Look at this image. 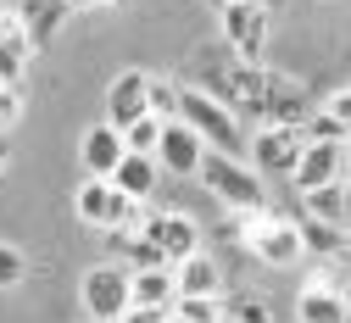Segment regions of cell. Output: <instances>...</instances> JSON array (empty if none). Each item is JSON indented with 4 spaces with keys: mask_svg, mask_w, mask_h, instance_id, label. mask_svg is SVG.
I'll list each match as a JSON object with an SVG mask.
<instances>
[{
    "mask_svg": "<svg viewBox=\"0 0 351 323\" xmlns=\"http://www.w3.org/2000/svg\"><path fill=\"white\" fill-rule=\"evenodd\" d=\"M201 184L223 201L229 212H262L268 206V190H262V173L234 156V151H206L201 156Z\"/></svg>",
    "mask_w": 351,
    "mask_h": 323,
    "instance_id": "1",
    "label": "cell"
},
{
    "mask_svg": "<svg viewBox=\"0 0 351 323\" xmlns=\"http://www.w3.org/2000/svg\"><path fill=\"white\" fill-rule=\"evenodd\" d=\"M179 117L201 134L212 151H234V156H245V151H251V140H245V128H240L234 106H229L223 95H212V89H184Z\"/></svg>",
    "mask_w": 351,
    "mask_h": 323,
    "instance_id": "2",
    "label": "cell"
},
{
    "mask_svg": "<svg viewBox=\"0 0 351 323\" xmlns=\"http://www.w3.org/2000/svg\"><path fill=\"white\" fill-rule=\"evenodd\" d=\"M84 312H90V323H123V312L134 307V267L128 262H95L90 273H84Z\"/></svg>",
    "mask_w": 351,
    "mask_h": 323,
    "instance_id": "3",
    "label": "cell"
},
{
    "mask_svg": "<svg viewBox=\"0 0 351 323\" xmlns=\"http://www.w3.org/2000/svg\"><path fill=\"white\" fill-rule=\"evenodd\" d=\"M245 251L268 267H295L306 256V240H301V223H285V217H268V212H245Z\"/></svg>",
    "mask_w": 351,
    "mask_h": 323,
    "instance_id": "4",
    "label": "cell"
},
{
    "mask_svg": "<svg viewBox=\"0 0 351 323\" xmlns=\"http://www.w3.org/2000/svg\"><path fill=\"white\" fill-rule=\"evenodd\" d=\"M301 151H306V123H262L256 140H251V162H256V173H279V178L295 173Z\"/></svg>",
    "mask_w": 351,
    "mask_h": 323,
    "instance_id": "5",
    "label": "cell"
},
{
    "mask_svg": "<svg viewBox=\"0 0 351 323\" xmlns=\"http://www.w3.org/2000/svg\"><path fill=\"white\" fill-rule=\"evenodd\" d=\"M223 39L240 62H262V45H268V6H240V0H223Z\"/></svg>",
    "mask_w": 351,
    "mask_h": 323,
    "instance_id": "6",
    "label": "cell"
},
{
    "mask_svg": "<svg viewBox=\"0 0 351 323\" xmlns=\"http://www.w3.org/2000/svg\"><path fill=\"white\" fill-rule=\"evenodd\" d=\"M212 145L201 140V134L184 123V117H173L167 128H162V145H156V162H162V173H173V178H201V156H206Z\"/></svg>",
    "mask_w": 351,
    "mask_h": 323,
    "instance_id": "7",
    "label": "cell"
},
{
    "mask_svg": "<svg viewBox=\"0 0 351 323\" xmlns=\"http://www.w3.org/2000/svg\"><path fill=\"white\" fill-rule=\"evenodd\" d=\"M346 156H351L346 140H306V151H301L290 184H295L301 195H306V190H318V184H335V178H346Z\"/></svg>",
    "mask_w": 351,
    "mask_h": 323,
    "instance_id": "8",
    "label": "cell"
},
{
    "mask_svg": "<svg viewBox=\"0 0 351 323\" xmlns=\"http://www.w3.org/2000/svg\"><path fill=\"white\" fill-rule=\"evenodd\" d=\"M140 228L151 235V246H156L167 262H184V256L201 251V223H195L190 212H156V217H145Z\"/></svg>",
    "mask_w": 351,
    "mask_h": 323,
    "instance_id": "9",
    "label": "cell"
},
{
    "mask_svg": "<svg viewBox=\"0 0 351 323\" xmlns=\"http://www.w3.org/2000/svg\"><path fill=\"white\" fill-rule=\"evenodd\" d=\"M145 112H151V73L123 67V73L106 84V123L128 128V123H140Z\"/></svg>",
    "mask_w": 351,
    "mask_h": 323,
    "instance_id": "10",
    "label": "cell"
},
{
    "mask_svg": "<svg viewBox=\"0 0 351 323\" xmlns=\"http://www.w3.org/2000/svg\"><path fill=\"white\" fill-rule=\"evenodd\" d=\"M123 156H128V140H123L117 123H95V128L78 134V162H84L90 178H112Z\"/></svg>",
    "mask_w": 351,
    "mask_h": 323,
    "instance_id": "11",
    "label": "cell"
},
{
    "mask_svg": "<svg viewBox=\"0 0 351 323\" xmlns=\"http://www.w3.org/2000/svg\"><path fill=\"white\" fill-rule=\"evenodd\" d=\"M28 56H34L28 17H23V12H0V84H23Z\"/></svg>",
    "mask_w": 351,
    "mask_h": 323,
    "instance_id": "12",
    "label": "cell"
},
{
    "mask_svg": "<svg viewBox=\"0 0 351 323\" xmlns=\"http://www.w3.org/2000/svg\"><path fill=\"white\" fill-rule=\"evenodd\" d=\"M295 318H301V323H346V318H351L346 290H340V285H329L324 273H318V279L295 296Z\"/></svg>",
    "mask_w": 351,
    "mask_h": 323,
    "instance_id": "13",
    "label": "cell"
},
{
    "mask_svg": "<svg viewBox=\"0 0 351 323\" xmlns=\"http://www.w3.org/2000/svg\"><path fill=\"white\" fill-rule=\"evenodd\" d=\"M156 178H162V162L151 151H128L117 162V173H112V184H117L123 195H134V201H151L156 195Z\"/></svg>",
    "mask_w": 351,
    "mask_h": 323,
    "instance_id": "14",
    "label": "cell"
},
{
    "mask_svg": "<svg viewBox=\"0 0 351 323\" xmlns=\"http://www.w3.org/2000/svg\"><path fill=\"white\" fill-rule=\"evenodd\" d=\"M179 267V296H223V267H217V256L195 251L184 262H173Z\"/></svg>",
    "mask_w": 351,
    "mask_h": 323,
    "instance_id": "15",
    "label": "cell"
},
{
    "mask_svg": "<svg viewBox=\"0 0 351 323\" xmlns=\"http://www.w3.org/2000/svg\"><path fill=\"white\" fill-rule=\"evenodd\" d=\"M134 301H145V307H173V301H179V267H173V262L134 267Z\"/></svg>",
    "mask_w": 351,
    "mask_h": 323,
    "instance_id": "16",
    "label": "cell"
},
{
    "mask_svg": "<svg viewBox=\"0 0 351 323\" xmlns=\"http://www.w3.org/2000/svg\"><path fill=\"white\" fill-rule=\"evenodd\" d=\"M112 195H117V184H112V178H90V173H84V184L73 190V212H78L84 223L106 228V223H112Z\"/></svg>",
    "mask_w": 351,
    "mask_h": 323,
    "instance_id": "17",
    "label": "cell"
},
{
    "mask_svg": "<svg viewBox=\"0 0 351 323\" xmlns=\"http://www.w3.org/2000/svg\"><path fill=\"white\" fill-rule=\"evenodd\" d=\"M306 201V217H324V223H351V184L346 178H335V184H318V190H306L301 195Z\"/></svg>",
    "mask_w": 351,
    "mask_h": 323,
    "instance_id": "18",
    "label": "cell"
},
{
    "mask_svg": "<svg viewBox=\"0 0 351 323\" xmlns=\"http://www.w3.org/2000/svg\"><path fill=\"white\" fill-rule=\"evenodd\" d=\"M73 12V0H45V6H23V17H28V34H34V51H45V45L56 39V28H62V17Z\"/></svg>",
    "mask_w": 351,
    "mask_h": 323,
    "instance_id": "19",
    "label": "cell"
},
{
    "mask_svg": "<svg viewBox=\"0 0 351 323\" xmlns=\"http://www.w3.org/2000/svg\"><path fill=\"white\" fill-rule=\"evenodd\" d=\"M301 240L313 256H346V228L340 223H324V217H306L301 223Z\"/></svg>",
    "mask_w": 351,
    "mask_h": 323,
    "instance_id": "20",
    "label": "cell"
},
{
    "mask_svg": "<svg viewBox=\"0 0 351 323\" xmlns=\"http://www.w3.org/2000/svg\"><path fill=\"white\" fill-rule=\"evenodd\" d=\"M173 318H184V323H223V296H179L173 301Z\"/></svg>",
    "mask_w": 351,
    "mask_h": 323,
    "instance_id": "21",
    "label": "cell"
},
{
    "mask_svg": "<svg viewBox=\"0 0 351 323\" xmlns=\"http://www.w3.org/2000/svg\"><path fill=\"white\" fill-rule=\"evenodd\" d=\"M162 128H167V123H162L156 112H145L140 123H128V128H123V140H128V151H151V156H156V145H162Z\"/></svg>",
    "mask_w": 351,
    "mask_h": 323,
    "instance_id": "22",
    "label": "cell"
},
{
    "mask_svg": "<svg viewBox=\"0 0 351 323\" xmlns=\"http://www.w3.org/2000/svg\"><path fill=\"white\" fill-rule=\"evenodd\" d=\"M179 106H184V84H167V78H151V112H156L162 123H173V117H179Z\"/></svg>",
    "mask_w": 351,
    "mask_h": 323,
    "instance_id": "23",
    "label": "cell"
},
{
    "mask_svg": "<svg viewBox=\"0 0 351 323\" xmlns=\"http://www.w3.org/2000/svg\"><path fill=\"white\" fill-rule=\"evenodd\" d=\"M306 140H346V145H351V134H346V123L324 106V112H313V117H306Z\"/></svg>",
    "mask_w": 351,
    "mask_h": 323,
    "instance_id": "24",
    "label": "cell"
},
{
    "mask_svg": "<svg viewBox=\"0 0 351 323\" xmlns=\"http://www.w3.org/2000/svg\"><path fill=\"white\" fill-rule=\"evenodd\" d=\"M23 273H28V256H23L17 246H0V290L23 285Z\"/></svg>",
    "mask_w": 351,
    "mask_h": 323,
    "instance_id": "25",
    "label": "cell"
},
{
    "mask_svg": "<svg viewBox=\"0 0 351 323\" xmlns=\"http://www.w3.org/2000/svg\"><path fill=\"white\" fill-rule=\"evenodd\" d=\"M23 117V84H0V128H12Z\"/></svg>",
    "mask_w": 351,
    "mask_h": 323,
    "instance_id": "26",
    "label": "cell"
},
{
    "mask_svg": "<svg viewBox=\"0 0 351 323\" xmlns=\"http://www.w3.org/2000/svg\"><path fill=\"white\" fill-rule=\"evenodd\" d=\"M173 318V307H145V301H134L123 312V323H167Z\"/></svg>",
    "mask_w": 351,
    "mask_h": 323,
    "instance_id": "27",
    "label": "cell"
},
{
    "mask_svg": "<svg viewBox=\"0 0 351 323\" xmlns=\"http://www.w3.org/2000/svg\"><path fill=\"white\" fill-rule=\"evenodd\" d=\"M234 323H274V318H268V301H251V296L234 301Z\"/></svg>",
    "mask_w": 351,
    "mask_h": 323,
    "instance_id": "28",
    "label": "cell"
},
{
    "mask_svg": "<svg viewBox=\"0 0 351 323\" xmlns=\"http://www.w3.org/2000/svg\"><path fill=\"white\" fill-rule=\"evenodd\" d=\"M324 106H329V112H335V117L346 123V134H351V89H340V95H329Z\"/></svg>",
    "mask_w": 351,
    "mask_h": 323,
    "instance_id": "29",
    "label": "cell"
},
{
    "mask_svg": "<svg viewBox=\"0 0 351 323\" xmlns=\"http://www.w3.org/2000/svg\"><path fill=\"white\" fill-rule=\"evenodd\" d=\"M6 167H12V145L0 140V178H6Z\"/></svg>",
    "mask_w": 351,
    "mask_h": 323,
    "instance_id": "30",
    "label": "cell"
},
{
    "mask_svg": "<svg viewBox=\"0 0 351 323\" xmlns=\"http://www.w3.org/2000/svg\"><path fill=\"white\" fill-rule=\"evenodd\" d=\"M73 6H123V0H73Z\"/></svg>",
    "mask_w": 351,
    "mask_h": 323,
    "instance_id": "31",
    "label": "cell"
},
{
    "mask_svg": "<svg viewBox=\"0 0 351 323\" xmlns=\"http://www.w3.org/2000/svg\"><path fill=\"white\" fill-rule=\"evenodd\" d=\"M340 290H346V307H351V279H346V285H340Z\"/></svg>",
    "mask_w": 351,
    "mask_h": 323,
    "instance_id": "32",
    "label": "cell"
},
{
    "mask_svg": "<svg viewBox=\"0 0 351 323\" xmlns=\"http://www.w3.org/2000/svg\"><path fill=\"white\" fill-rule=\"evenodd\" d=\"M240 6H268V0H240Z\"/></svg>",
    "mask_w": 351,
    "mask_h": 323,
    "instance_id": "33",
    "label": "cell"
},
{
    "mask_svg": "<svg viewBox=\"0 0 351 323\" xmlns=\"http://www.w3.org/2000/svg\"><path fill=\"white\" fill-rule=\"evenodd\" d=\"M346 173H351V156H346Z\"/></svg>",
    "mask_w": 351,
    "mask_h": 323,
    "instance_id": "34",
    "label": "cell"
},
{
    "mask_svg": "<svg viewBox=\"0 0 351 323\" xmlns=\"http://www.w3.org/2000/svg\"><path fill=\"white\" fill-rule=\"evenodd\" d=\"M295 323H301V318H295Z\"/></svg>",
    "mask_w": 351,
    "mask_h": 323,
    "instance_id": "35",
    "label": "cell"
}]
</instances>
